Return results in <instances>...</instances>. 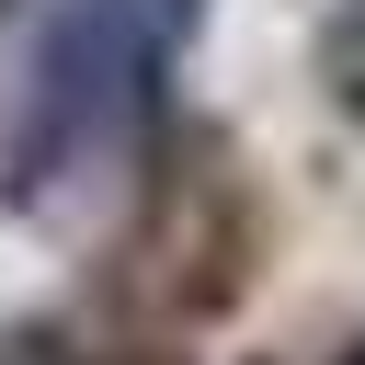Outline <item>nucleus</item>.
<instances>
[{
  "label": "nucleus",
  "instance_id": "f257e3e1",
  "mask_svg": "<svg viewBox=\"0 0 365 365\" xmlns=\"http://www.w3.org/2000/svg\"><path fill=\"white\" fill-rule=\"evenodd\" d=\"M205 34V0H57V23L23 57L0 194L23 217H68L148 171L171 137V68Z\"/></svg>",
  "mask_w": 365,
  "mask_h": 365
},
{
  "label": "nucleus",
  "instance_id": "f03ea898",
  "mask_svg": "<svg viewBox=\"0 0 365 365\" xmlns=\"http://www.w3.org/2000/svg\"><path fill=\"white\" fill-rule=\"evenodd\" d=\"M240 274H251V194L228 171V148L217 137H182V148L160 137L148 171H137V217L114 240V285L148 319H205V308L240 297Z\"/></svg>",
  "mask_w": 365,
  "mask_h": 365
},
{
  "label": "nucleus",
  "instance_id": "7ed1b4c3",
  "mask_svg": "<svg viewBox=\"0 0 365 365\" xmlns=\"http://www.w3.org/2000/svg\"><path fill=\"white\" fill-rule=\"evenodd\" d=\"M319 91L342 125H365V0H331L319 11Z\"/></svg>",
  "mask_w": 365,
  "mask_h": 365
},
{
  "label": "nucleus",
  "instance_id": "20e7f679",
  "mask_svg": "<svg viewBox=\"0 0 365 365\" xmlns=\"http://www.w3.org/2000/svg\"><path fill=\"white\" fill-rule=\"evenodd\" d=\"M0 365H91V354H80L68 331H46V319H34V331H11V342H0Z\"/></svg>",
  "mask_w": 365,
  "mask_h": 365
},
{
  "label": "nucleus",
  "instance_id": "39448f33",
  "mask_svg": "<svg viewBox=\"0 0 365 365\" xmlns=\"http://www.w3.org/2000/svg\"><path fill=\"white\" fill-rule=\"evenodd\" d=\"M342 365H365V342H354V354H342Z\"/></svg>",
  "mask_w": 365,
  "mask_h": 365
}]
</instances>
